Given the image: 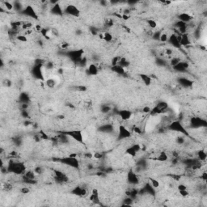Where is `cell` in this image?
<instances>
[{"label":"cell","instance_id":"obj_25","mask_svg":"<svg viewBox=\"0 0 207 207\" xmlns=\"http://www.w3.org/2000/svg\"><path fill=\"white\" fill-rule=\"evenodd\" d=\"M197 160H199L201 162H206L207 158V154L206 152V150L205 149H200L197 151Z\"/></svg>","mask_w":207,"mask_h":207},{"label":"cell","instance_id":"obj_5","mask_svg":"<svg viewBox=\"0 0 207 207\" xmlns=\"http://www.w3.org/2000/svg\"><path fill=\"white\" fill-rule=\"evenodd\" d=\"M65 135H66L68 137L75 140V142H79V143H83L84 141V134L81 130H70L64 131L62 132Z\"/></svg>","mask_w":207,"mask_h":207},{"label":"cell","instance_id":"obj_41","mask_svg":"<svg viewBox=\"0 0 207 207\" xmlns=\"http://www.w3.org/2000/svg\"><path fill=\"white\" fill-rule=\"evenodd\" d=\"M60 46H61V49H63V50H67V49L70 47V45L68 42L65 41V42H62V43L60 45Z\"/></svg>","mask_w":207,"mask_h":207},{"label":"cell","instance_id":"obj_33","mask_svg":"<svg viewBox=\"0 0 207 207\" xmlns=\"http://www.w3.org/2000/svg\"><path fill=\"white\" fill-rule=\"evenodd\" d=\"M100 110L104 114H108L112 111V107L109 105H102Z\"/></svg>","mask_w":207,"mask_h":207},{"label":"cell","instance_id":"obj_12","mask_svg":"<svg viewBox=\"0 0 207 207\" xmlns=\"http://www.w3.org/2000/svg\"><path fill=\"white\" fill-rule=\"evenodd\" d=\"M178 36L179 42L181 44V46H185V47H188L189 45H191L192 44V40L190 39L189 33H185V34H181V35H177Z\"/></svg>","mask_w":207,"mask_h":207},{"label":"cell","instance_id":"obj_7","mask_svg":"<svg viewBox=\"0 0 207 207\" xmlns=\"http://www.w3.org/2000/svg\"><path fill=\"white\" fill-rule=\"evenodd\" d=\"M140 151H142V146L138 143H133L125 149V153L129 156L134 158L137 156Z\"/></svg>","mask_w":207,"mask_h":207},{"label":"cell","instance_id":"obj_34","mask_svg":"<svg viewBox=\"0 0 207 207\" xmlns=\"http://www.w3.org/2000/svg\"><path fill=\"white\" fill-rule=\"evenodd\" d=\"M155 62H156V65L160 66H165L167 63V61L164 58H156Z\"/></svg>","mask_w":207,"mask_h":207},{"label":"cell","instance_id":"obj_23","mask_svg":"<svg viewBox=\"0 0 207 207\" xmlns=\"http://www.w3.org/2000/svg\"><path fill=\"white\" fill-rule=\"evenodd\" d=\"M102 39L107 43H110L113 40V35L109 31H105L102 33Z\"/></svg>","mask_w":207,"mask_h":207},{"label":"cell","instance_id":"obj_32","mask_svg":"<svg viewBox=\"0 0 207 207\" xmlns=\"http://www.w3.org/2000/svg\"><path fill=\"white\" fill-rule=\"evenodd\" d=\"M149 180H150V184L152 185V187L154 188V189H158V188H160V183L158 180H156V179L155 178H149Z\"/></svg>","mask_w":207,"mask_h":207},{"label":"cell","instance_id":"obj_1","mask_svg":"<svg viewBox=\"0 0 207 207\" xmlns=\"http://www.w3.org/2000/svg\"><path fill=\"white\" fill-rule=\"evenodd\" d=\"M7 171L15 175H23L26 172V165L23 162L11 160L8 162L7 166Z\"/></svg>","mask_w":207,"mask_h":207},{"label":"cell","instance_id":"obj_18","mask_svg":"<svg viewBox=\"0 0 207 207\" xmlns=\"http://www.w3.org/2000/svg\"><path fill=\"white\" fill-rule=\"evenodd\" d=\"M177 81H178L179 84H180L181 87H185V88L193 87V82L192 80H190L189 79H187V78H185V77L179 78Z\"/></svg>","mask_w":207,"mask_h":207},{"label":"cell","instance_id":"obj_3","mask_svg":"<svg viewBox=\"0 0 207 207\" xmlns=\"http://www.w3.org/2000/svg\"><path fill=\"white\" fill-rule=\"evenodd\" d=\"M58 161L59 163H61L63 165H66L67 167H72L74 169H77L79 168L80 166V163L78 158H75V157H71L70 155H67L66 157H62L61 159H58Z\"/></svg>","mask_w":207,"mask_h":207},{"label":"cell","instance_id":"obj_6","mask_svg":"<svg viewBox=\"0 0 207 207\" xmlns=\"http://www.w3.org/2000/svg\"><path fill=\"white\" fill-rule=\"evenodd\" d=\"M64 14L67 15L71 17H79L80 15V9L76 5L72 3H68L63 7Z\"/></svg>","mask_w":207,"mask_h":207},{"label":"cell","instance_id":"obj_17","mask_svg":"<svg viewBox=\"0 0 207 207\" xmlns=\"http://www.w3.org/2000/svg\"><path fill=\"white\" fill-rule=\"evenodd\" d=\"M42 66H34L33 68V75L36 79H43L44 75H43V70H42Z\"/></svg>","mask_w":207,"mask_h":207},{"label":"cell","instance_id":"obj_46","mask_svg":"<svg viewBox=\"0 0 207 207\" xmlns=\"http://www.w3.org/2000/svg\"><path fill=\"white\" fill-rule=\"evenodd\" d=\"M4 86L7 87H11V85H12V83H11V81L9 79H4Z\"/></svg>","mask_w":207,"mask_h":207},{"label":"cell","instance_id":"obj_26","mask_svg":"<svg viewBox=\"0 0 207 207\" xmlns=\"http://www.w3.org/2000/svg\"><path fill=\"white\" fill-rule=\"evenodd\" d=\"M45 85L47 86L49 88H54L55 87H56V85H57V82H56V80L54 79V78H48V79H46V80H45Z\"/></svg>","mask_w":207,"mask_h":207},{"label":"cell","instance_id":"obj_38","mask_svg":"<svg viewBox=\"0 0 207 207\" xmlns=\"http://www.w3.org/2000/svg\"><path fill=\"white\" fill-rule=\"evenodd\" d=\"M161 33H162V31H155V32H153L152 36H151L153 40H160V34H161Z\"/></svg>","mask_w":207,"mask_h":207},{"label":"cell","instance_id":"obj_28","mask_svg":"<svg viewBox=\"0 0 207 207\" xmlns=\"http://www.w3.org/2000/svg\"><path fill=\"white\" fill-rule=\"evenodd\" d=\"M168 37H169V34H167V32H162L161 34H160V40L159 41L162 42V43H167Z\"/></svg>","mask_w":207,"mask_h":207},{"label":"cell","instance_id":"obj_20","mask_svg":"<svg viewBox=\"0 0 207 207\" xmlns=\"http://www.w3.org/2000/svg\"><path fill=\"white\" fill-rule=\"evenodd\" d=\"M139 77L142 81V83L145 84L146 86H150L152 83V78L151 75H148L147 74H140Z\"/></svg>","mask_w":207,"mask_h":207},{"label":"cell","instance_id":"obj_36","mask_svg":"<svg viewBox=\"0 0 207 207\" xmlns=\"http://www.w3.org/2000/svg\"><path fill=\"white\" fill-rule=\"evenodd\" d=\"M15 38L17 39V40H19L20 42H27L28 41V36H25L24 34H18L17 36H15Z\"/></svg>","mask_w":207,"mask_h":207},{"label":"cell","instance_id":"obj_40","mask_svg":"<svg viewBox=\"0 0 207 207\" xmlns=\"http://www.w3.org/2000/svg\"><path fill=\"white\" fill-rule=\"evenodd\" d=\"M178 193H180V195H181L182 197H189V192L188 189H185V190H181V191H178Z\"/></svg>","mask_w":207,"mask_h":207},{"label":"cell","instance_id":"obj_9","mask_svg":"<svg viewBox=\"0 0 207 207\" xmlns=\"http://www.w3.org/2000/svg\"><path fill=\"white\" fill-rule=\"evenodd\" d=\"M126 179H127L128 183L130 185H138L140 184V178L139 175L137 174L133 169L129 171V172L126 175Z\"/></svg>","mask_w":207,"mask_h":207},{"label":"cell","instance_id":"obj_31","mask_svg":"<svg viewBox=\"0 0 207 207\" xmlns=\"http://www.w3.org/2000/svg\"><path fill=\"white\" fill-rule=\"evenodd\" d=\"M119 66H122L123 68H126V67H128L129 66H130V62L128 61L127 58H123V57H121V61L120 62H119V64H118Z\"/></svg>","mask_w":207,"mask_h":207},{"label":"cell","instance_id":"obj_16","mask_svg":"<svg viewBox=\"0 0 207 207\" xmlns=\"http://www.w3.org/2000/svg\"><path fill=\"white\" fill-rule=\"evenodd\" d=\"M189 66V62H186V61H183V60H182L181 62H179L177 65L174 66L172 68H173V70H174L177 71V72H185V70H188Z\"/></svg>","mask_w":207,"mask_h":207},{"label":"cell","instance_id":"obj_14","mask_svg":"<svg viewBox=\"0 0 207 207\" xmlns=\"http://www.w3.org/2000/svg\"><path fill=\"white\" fill-rule=\"evenodd\" d=\"M71 193L76 196L86 197L88 194V191H87V188L81 187V186H76L71 190Z\"/></svg>","mask_w":207,"mask_h":207},{"label":"cell","instance_id":"obj_27","mask_svg":"<svg viewBox=\"0 0 207 207\" xmlns=\"http://www.w3.org/2000/svg\"><path fill=\"white\" fill-rule=\"evenodd\" d=\"M182 61L181 58H180L178 56H172L170 59H169V64L171 66H174L177 65L179 62H181Z\"/></svg>","mask_w":207,"mask_h":207},{"label":"cell","instance_id":"obj_15","mask_svg":"<svg viewBox=\"0 0 207 207\" xmlns=\"http://www.w3.org/2000/svg\"><path fill=\"white\" fill-rule=\"evenodd\" d=\"M177 20L183 22V23L189 24V23L193 20V16L189 13H187V12H181L177 15Z\"/></svg>","mask_w":207,"mask_h":207},{"label":"cell","instance_id":"obj_22","mask_svg":"<svg viewBox=\"0 0 207 207\" xmlns=\"http://www.w3.org/2000/svg\"><path fill=\"white\" fill-rule=\"evenodd\" d=\"M155 107L160 110L161 113H164L165 112H167V109H168V104L165 101H160L157 104V105Z\"/></svg>","mask_w":207,"mask_h":207},{"label":"cell","instance_id":"obj_45","mask_svg":"<svg viewBox=\"0 0 207 207\" xmlns=\"http://www.w3.org/2000/svg\"><path fill=\"white\" fill-rule=\"evenodd\" d=\"M93 157H94L95 159H96V160H100V159L103 158V154L101 152H100V151H97V152H95L93 154Z\"/></svg>","mask_w":207,"mask_h":207},{"label":"cell","instance_id":"obj_11","mask_svg":"<svg viewBox=\"0 0 207 207\" xmlns=\"http://www.w3.org/2000/svg\"><path fill=\"white\" fill-rule=\"evenodd\" d=\"M50 12L51 14L56 16H62L64 15L63 7L58 2H56L54 4L52 5V7H50Z\"/></svg>","mask_w":207,"mask_h":207},{"label":"cell","instance_id":"obj_39","mask_svg":"<svg viewBox=\"0 0 207 207\" xmlns=\"http://www.w3.org/2000/svg\"><path fill=\"white\" fill-rule=\"evenodd\" d=\"M151 109H152L151 107L146 105L142 109V113H143V114H145V115H147V114H150L151 111Z\"/></svg>","mask_w":207,"mask_h":207},{"label":"cell","instance_id":"obj_24","mask_svg":"<svg viewBox=\"0 0 207 207\" xmlns=\"http://www.w3.org/2000/svg\"><path fill=\"white\" fill-rule=\"evenodd\" d=\"M19 100L21 104H29L30 101V97L28 93L26 92H21L19 96Z\"/></svg>","mask_w":207,"mask_h":207},{"label":"cell","instance_id":"obj_8","mask_svg":"<svg viewBox=\"0 0 207 207\" xmlns=\"http://www.w3.org/2000/svg\"><path fill=\"white\" fill-rule=\"evenodd\" d=\"M21 13L24 15V16H26V17H28V18L29 19H32V20H37L38 18H39V17H38V15L36 13V9H35L34 7L32 6V5H27V6H25Z\"/></svg>","mask_w":207,"mask_h":207},{"label":"cell","instance_id":"obj_43","mask_svg":"<svg viewBox=\"0 0 207 207\" xmlns=\"http://www.w3.org/2000/svg\"><path fill=\"white\" fill-rule=\"evenodd\" d=\"M20 192L22 193V194H28V193H30V189L28 187H22L20 189Z\"/></svg>","mask_w":207,"mask_h":207},{"label":"cell","instance_id":"obj_37","mask_svg":"<svg viewBox=\"0 0 207 207\" xmlns=\"http://www.w3.org/2000/svg\"><path fill=\"white\" fill-rule=\"evenodd\" d=\"M121 57L120 56H116L111 59V66H116L119 64V62L121 61Z\"/></svg>","mask_w":207,"mask_h":207},{"label":"cell","instance_id":"obj_4","mask_svg":"<svg viewBox=\"0 0 207 207\" xmlns=\"http://www.w3.org/2000/svg\"><path fill=\"white\" fill-rule=\"evenodd\" d=\"M132 134L133 133L130 128L126 127L125 125H119L116 134V138L118 141H124L131 138Z\"/></svg>","mask_w":207,"mask_h":207},{"label":"cell","instance_id":"obj_19","mask_svg":"<svg viewBox=\"0 0 207 207\" xmlns=\"http://www.w3.org/2000/svg\"><path fill=\"white\" fill-rule=\"evenodd\" d=\"M87 74L91 76H95L98 75L99 69H98V65L97 64H95V63H91L89 64L87 70Z\"/></svg>","mask_w":207,"mask_h":207},{"label":"cell","instance_id":"obj_35","mask_svg":"<svg viewBox=\"0 0 207 207\" xmlns=\"http://www.w3.org/2000/svg\"><path fill=\"white\" fill-rule=\"evenodd\" d=\"M134 201H135V199H133L130 197L126 196V197L123 200V205L124 206H132Z\"/></svg>","mask_w":207,"mask_h":207},{"label":"cell","instance_id":"obj_2","mask_svg":"<svg viewBox=\"0 0 207 207\" xmlns=\"http://www.w3.org/2000/svg\"><path fill=\"white\" fill-rule=\"evenodd\" d=\"M167 128L168 130L173 131L175 133L181 134V135H185V136H189V132L188 130L185 127L181 120H173L171 121L170 123L167 125Z\"/></svg>","mask_w":207,"mask_h":207},{"label":"cell","instance_id":"obj_13","mask_svg":"<svg viewBox=\"0 0 207 207\" xmlns=\"http://www.w3.org/2000/svg\"><path fill=\"white\" fill-rule=\"evenodd\" d=\"M167 43L169 44L170 45H171L173 48H175V49H181V44L179 42L178 36H177L176 34H175L174 33H171L169 35L168 40H167Z\"/></svg>","mask_w":207,"mask_h":207},{"label":"cell","instance_id":"obj_29","mask_svg":"<svg viewBox=\"0 0 207 207\" xmlns=\"http://www.w3.org/2000/svg\"><path fill=\"white\" fill-rule=\"evenodd\" d=\"M2 4H3V7H4V8L6 9V11H12V10H14V5H13V3H11V2H8V1H7V2H3Z\"/></svg>","mask_w":207,"mask_h":207},{"label":"cell","instance_id":"obj_21","mask_svg":"<svg viewBox=\"0 0 207 207\" xmlns=\"http://www.w3.org/2000/svg\"><path fill=\"white\" fill-rule=\"evenodd\" d=\"M111 70L114 73H116V75H125V69L119 65L111 66Z\"/></svg>","mask_w":207,"mask_h":207},{"label":"cell","instance_id":"obj_42","mask_svg":"<svg viewBox=\"0 0 207 207\" xmlns=\"http://www.w3.org/2000/svg\"><path fill=\"white\" fill-rule=\"evenodd\" d=\"M34 172H35V174L36 175H41L42 173L44 172V170H43V168L41 167H36L35 168H34Z\"/></svg>","mask_w":207,"mask_h":207},{"label":"cell","instance_id":"obj_44","mask_svg":"<svg viewBox=\"0 0 207 207\" xmlns=\"http://www.w3.org/2000/svg\"><path fill=\"white\" fill-rule=\"evenodd\" d=\"M185 189H188V186L186 185L185 184H179L177 185V190L178 191H181V190H185Z\"/></svg>","mask_w":207,"mask_h":207},{"label":"cell","instance_id":"obj_30","mask_svg":"<svg viewBox=\"0 0 207 207\" xmlns=\"http://www.w3.org/2000/svg\"><path fill=\"white\" fill-rule=\"evenodd\" d=\"M146 23H147V25H148V27H149L151 30L156 29L157 25H158V24H157V22L155 21V20H152V19L147 20H146Z\"/></svg>","mask_w":207,"mask_h":207},{"label":"cell","instance_id":"obj_10","mask_svg":"<svg viewBox=\"0 0 207 207\" xmlns=\"http://www.w3.org/2000/svg\"><path fill=\"white\" fill-rule=\"evenodd\" d=\"M116 115L121 118V120L123 121H129L133 117V113L131 110L129 109H121L116 112Z\"/></svg>","mask_w":207,"mask_h":207}]
</instances>
